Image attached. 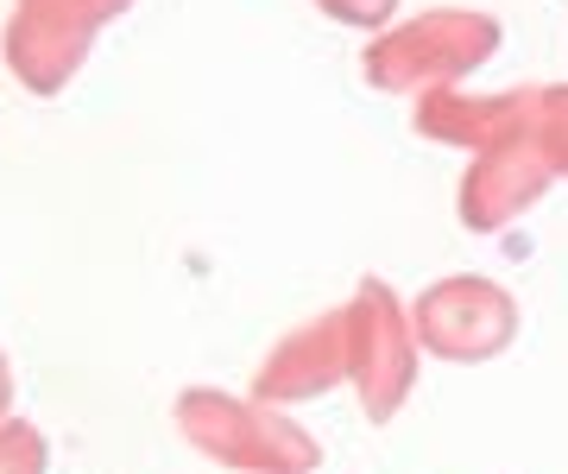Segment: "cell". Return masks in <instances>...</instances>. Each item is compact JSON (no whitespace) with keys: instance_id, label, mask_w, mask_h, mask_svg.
Instances as JSON below:
<instances>
[{"instance_id":"1","label":"cell","mask_w":568,"mask_h":474,"mask_svg":"<svg viewBox=\"0 0 568 474\" xmlns=\"http://www.w3.org/2000/svg\"><path fill=\"white\" fill-rule=\"evenodd\" d=\"M183 436L241 474H310L323 462L316 436L297 431L284 412H272V399H227V392H183L178 399Z\"/></svg>"},{"instance_id":"2","label":"cell","mask_w":568,"mask_h":474,"mask_svg":"<svg viewBox=\"0 0 568 474\" xmlns=\"http://www.w3.org/2000/svg\"><path fill=\"white\" fill-rule=\"evenodd\" d=\"M499 51V20L487 13H424L366 44V83L386 95H436L474 77Z\"/></svg>"},{"instance_id":"3","label":"cell","mask_w":568,"mask_h":474,"mask_svg":"<svg viewBox=\"0 0 568 474\" xmlns=\"http://www.w3.org/2000/svg\"><path fill=\"white\" fill-rule=\"evenodd\" d=\"M410 330H417V349L443 354V361H493V354L511 349L518 335V297L499 291L493 279H436V285L410 304Z\"/></svg>"},{"instance_id":"4","label":"cell","mask_w":568,"mask_h":474,"mask_svg":"<svg viewBox=\"0 0 568 474\" xmlns=\"http://www.w3.org/2000/svg\"><path fill=\"white\" fill-rule=\"evenodd\" d=\"M549 184H556V171H549L544 145H537V89H530L525 114L493 145L474 152V171H467V184H462V222L474 234H493V228L518 222L525 209H537V196Z\"/></svg>"},{"instance_id":"5","label":"cell","mask_w":568,"mask_h":474,"mask_svg":"<svg viewBox=\"0 0 568 474\" xmlns=\"http://www.w3.org/2000/svg\"><path fill=\"white\" fill-rule=\"evenodd\" d=\"M354 310H361V342H354V392L373 424L398 417V405L410 399V380H417V330L398 310L379 279H366L354 291Z\"/></svg>"},{"instance_id":"6","label":"cell","mask_w":568,"mask_h":474,"mask_svg":"<svg viewBox=\"0 0 568 474\" xmlns=\"http://www.w3.org/2000/svg\"><path fill=\"white\" fill-rule=\"evenodd\" d=\"M354 342H361V310L347 297L272 349V361L260 367V399L297 405V399H316V392L354 380Z\"/></svg>"},{"instance_id":"7","label":"cell","mask_w":568,"mask_h":474,"mask_svg":"<svg viewBox=\"0 0 568 474\" xmlns=\"http://www.w3.org/2000/svg\"><path fill=\"white\" fill-rule=\"evenodd\" d=\"M133 0H26V20H32V44L44 51V70L32 89H58L70 70L82 63V44L95 26H108L114 13H126Z\"/></svg>"},{"instance_id":"8","label":"cell","mask_w":568,"mask_h":474,"mask_svg":"<svg viewBox=\"0 0 568 474\" xmlns=\"http://www.w3.org/2000/svg\"><path fill=\"white\" fill-rule=\"evenodd\" d=\"M537 145L556 178H568V89H537Z\"/></svg>"},{"instance_id":"9","label":"cell","mask_w":568,"mask_h":474,"mask_svg":"<svg viewBox=\"0 0 568 474\" xmlns=\"http://www.w3.org/2000/svg\"><path fill=\"white\" fill-rule=\"evenodd\" d=\"M328 20L354 26V32H379V26H392V13H398V0H316Z\"/></svg>"}]
</instances>
